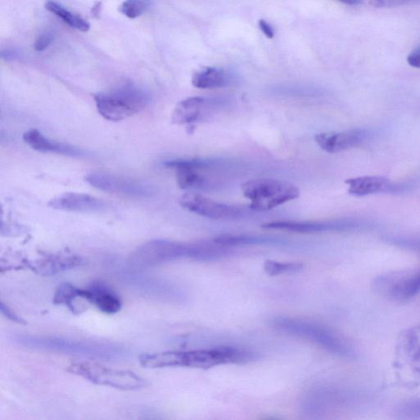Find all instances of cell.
<instances>
[{
    "instance_id": "cell-7",
    "label": "cell",
    "mask_w": 420,
    "mask_h": 420,
    "mask_svg": "<svg viewBox=\"0 0 420 420\" xmlns=\"http://www.w3.org/2000/svg\"><path fill=\"white\" fill-rule=\"evenodd\" d=\"M68 371L92 384L119 390H137L146 386L145 380L134 372L108 368L90 361L71 363Z\"/></svg>"
},
{
    "instance_id": "cell-3",
    "label": "cell",
    "mask_w": 420,
    "mask_h": 420,
    "mask_svg": "<svg viewBox=\"0 0 420 420\" xmlns=\"http://www.w3.org/2000/svg\"><path fill=\"white\" fill-rule=\"evenodd\" d=\"M272 327L281 333L293 336L314 344L334 355L347 360H355L354 347L338 331L321 323L301 318L277 316L270 320Z\"/></svg>"
},
{
    "instance_id": "cell-24",
    "label": "cell",
    "mask_w": 420,
    "mask_h": 420,
    "mask_svg": "<svg viewBox=\"0 0 420 420\" xmlns=\"http://www.w3.org/2000/svg\"><path fill=\"white\" fill-rule=\"evenodd\" d=\"M213 241L222 246L229 248L267 244L274 241L263 237L246 236V235H224L213 239Z\"/></svg>"
},
{
    "instance_id": "cell-20",
    "label": "cell",
    "mask_w": 420,
    "mask_h": 420,
    "mask_svg": "<svg viewBox=\"0 0 420 420\" xmlns=\"http://www.w3.org/2000/svg\"><path fill=\"white\" fill-rule=\"evenodd\" d=\"M345 183L348 185V193L358 197L386 192L392 188L390 180L381 176H359L347 179Z\"/></svg>"
},
{
    "instance_id": "cell-8",
    "label": "cell",
    "mask_w": 420,
    "mask_h": 420,
    "mask_svg": "<svg viewBox=\"0 0 420 420\" xmlns=\"http://www.w3.org/2000/svg\"><path fill=\"white\" fill-rule=\"evenodd\" d=\"M373 288L390 301H408L420 293V268L415 270L386 272L375 279Z\"/></svg>"
},
{
    "instance_id": "cell-32",
    "label": "cell",
    "mask_w": 420,
    "mask_h": 420,
    "mask_svg": "<svg viewBox=\"0 0 420 420\" xmlns=\"http://www.w3.org/2000/svg\"><path fill=\"white\" fill-rule=\"evenodd\" d=\"M259 27L260 30L264 33V36H267L268 39H272L275 37L274 28L272 27L271 25L264 21V19L259 21Z\"/></svg>"
},
{
    "instance_id": "cell-13",
    "label": "cell",
    "mask_w": 420,
    "mask_h": 420,
    "mask_svg": "<svg viewBox=\"0 0 420 420\" xmlns=\"http://www.w3.org/2000/svg\"><path fill=\"white\" fill-rule=\"evenodd\" d=\"M212 100L194 96L182 100L172 113V121L178 125L194 124L207 117L213 108Z\"/></svg>"
},
{
    "instance_id": "cell-34",
    "label": "cell",
    "mask_w": 420,
    "mask_h": 420,
    "mask_svg": "<svg viewBox=\"0 0 420 420\" xmlns=\"http://www.w3.org/2000/svg\"><path fill=\"white\" fill-rule=\"evenodd\" d=\"M338 1L348 4V5H357L360 3L361 0H338Z\"/></svg>"
},
{
    "instance_id": "cell-29",
    "label": "cell",
    "mask_w": 420,
    "mask_h": 420,
    "mask_svg": "<svg viewBox=\"0 0 420 420\" xmlns=\"http://www.w3.org/2000/svg\"><path fill=\"white\" fill-rule=\"evenodd\" d=\"M53 40V36L50 33H45L39 37L35 42L34 47L37 51H43L51 43Z\"/></svg>"
},
{
    "instance_id": "cell-15",
    "label": "cell",
    "mask_w": 420,
    "mask_h": 420,
    "mask_svg": "<svg viewBox=\"0 0 420 420\" xmlns=\"http://www.w3.org/2000/svg\"><path fill=\"white\" fill-rule=\"evenodd\" d=\"M49 207L69 212H100L106 208L103 200L82 193H65L49 201Z\"/></svg>"
},
{
    "instance_id": "cell-33",
    "label": "cell",
    "mask_w": 420,
    "mask_h": 420,
    "mask_svg": "<svg viewBox=\"0 0 420 420\" xmlns=\"http://www.w3.org/2000/svg\"><path fill=\"white\" fill-rule=\"evenodd\" d=\"M102 2H98L95 3V5L92 8L91 10V12L92 14H93L95 18H99V15L100 14V11H102Z\"/></svg>"
},
{
    "instance_id": "cell-10",
    "label": "cell",
    "mask_w": 420,
    "mask_h": 420,
    "mask_svg": "<svg viewBox=\"0 0 420 420\" xmlns=\"http://www.w3.org/2000/svg\"><path fill=\"white\" fill-rule=\"evenodd\" d=\"M91 186L100 191L135 197H149L154 190L149 185L139 180L103 173H93L86 176Z\"/></svg>"
},
{
    "instance_id": "cell-35",
    "label": "cell",
    "mask_w": 420,
    "mask_h": 420,
    "mask_svg": "<svg viewBox=\"0 0 420 420\" xmlns=\"http://www.w3.org/2000/svg\"><path fill=\"white\" fill-rule=\"evenodd\" d=\"M2 58H6V60H14V58H16L15 53L8 51L3 52Z\"/></svg>"
},
{
    "instance_id": "cell-21",
    "label": "cell",
    "mask_w": 420,
    "mask_h": 420,
    "mask_svg": "<svg viewBox=\"0 0 420 420\" xmlns=\"http://www.w3.org/2000/svg\"><path fill=\"white\" fill-rule=\"evenodd\" d=\"M192 85L198 89H215L229 85V77L226 71L216 68H205L192 75Z\"/></svg>"
},
{
    "instance_id": "cell-19",
    "label": "cell",
    "mask_w": 420,
    "mask_h": 420,
    "mask_svg": "<svg viewBox=\"0 0 420 420\" xmlns=\"http://www.w3.org/2000/svg\"><path fill=\"white\" fill-rule=\"evenodd\" d=\"M82 264L79 256L73 255H52L38 259L32 266L37 274L50 276L77 268Z\"/></svg>"
},
{
    "instance_id": "cell-31",
    "label": "cell",
    "mask_w": 420,
    "mask_h": 420,
    "mask_svg": "<svg viewBox=\"0 0 420 420\" xmlns=\"http://www.w3.org/2000/svg\"><path fill=\"white\" fill-rule=\"evenodd\" d=\"M407 62L413 68L420 69V46L409 54Z\"/></svg>"
},
{
    "instance_id": "cell-26",
    "label": "cell",
    "mask_w": 420,
    "mask_h": 420,
    "mask_svg": "<svg viewBox=\"0 0 420 420\" xmlns=\"http://www.w3.org/2000/svg\"><path fill=\"white\" fill-rule=\"evenodd\" d=\"M149 6V0H126L121 4L119 10L128 19H134L144 14Z\"/></svg>"
},
{
    "instance_id": "cell-9",
    "label": "cell",
    "mask_w": 420,
    "mask_h": 420,
    "mask_svg": "<svg viewBox=\"0 0 420 420\" xmlns=\"http://www.w3.org/2000/svg\"><path fill=\"white\" fill-rule=\"evenodd\" d=\"M180 207L197 215L214 220H237L245 214L244 210L233 205L217 202L202 195L187 193L179 200Z\"/></svg>"
},
{
    "instance_id": "cell-17",
    "label": "cell",
    "mask_w": 420,
    "mask_h": 420,
    "mask_svg": "<svg viewBox=\"0 0 420 420\" xmlns=\"http://www.w3.org/2000/svg\"><path fill=\"white\" fill-rule=\"evenodd\" d=\"M23 141L38 152L57 154L69 157H81L84 155L83 150L78 147L49 139L37 129L28 130L25 132Z\"/></svg>"
},
{
    "instance_id": "cell-22",
    "label": "cell",
    "mask_w": 420,
    "mask_h": 420,
    "mask_svg": "<svg viewBox=\"0 0 420 420\" xmlns=\"http://www.w3.org/2000/svg\"><path fill=\"white\" fill-rule=\"evenodd\" d=\"M45 8L49 12H53L58 18L62 19L65 21L67 24H69L70 27L78 30L86 32L90 30V24L78 15L73 14L68 10H66L64 7H62L60 4H58L54 1H48L45 3Z\"/></svg>"
},
{
    "instance_id": "cell-4",
    "label": "cell",
    "mask_w": 420,
    "mask_h": 420,
    "mask_svg": "<svg viewBox=\"0 0 420 420\" xmlns=\"http://www.w3.org/2000/svg\"><path fill=\"white\" fill-rule=\"evenodd\" d=\"M15 341L20 346L29 349L84 356L88 358L113 360L124 355L121 348L106 342L34 335H20L15 338Z\"/></svg>"
},
{
    "instance_id": "cell-5",
    "label": "cell",
    "mask_w": 420,
    "mask_h": 420,
    "mask_svg": "<svg viewBox=\"0 0 420 420\" xmlns=\"http://www.w3.org/2000/svg\"><path fill=\"white\" fill-rule=\"evenodd\" d=\"M242 191L250 200V208L259 212L268 211L300 196V189L295 185L271 178L247 180L242 185Z\"/></svg>"
},
{
    "instance_id": "cell-16",
    "label": "cell",
    "mask_w": 420,
    "mask_h": 420,
    "mask_svg": "<svg viewBox=\"0 0 420 420\" xmlns=\"http://www.w3.org/2000/svg\"><path fill=\"white\" fill-rule=\"evenodd\" d=\"M81 298L94 305L104 314H115L121 308L119 296L111 288L100 281L92 283L89 288H81Z\"/></svg>"
},
{
    "instance_id": "cell-23",
    "label": "cell",
    "mask_w": 420,
    "mask_h": 420,
    "mask_svg": "<svg viewBox=\"0 0 420 420\" xmlns=\"http://www.w3.org/2000/svg\"><path fill=\"white\" fill-rule=\"evenodd\" d=\"M81 298V288L75 287L73 284L65 283L58 287L54 292L53 302L56 305H66L71 312L75 313L77 307L74 305L75 301Z\"/></svg>"
},
{
    "instance_id": "cell-25",
    "label": "cell",
    "mask_w": 420,
    "mask_h": 420,
    "mask_svg": "<svg viewBox=\"0 0 420 420\" xmlns=\"http://www.w3.org/2000/svg\"><path fill=\"white\" fill-rule=\"evenodd\" d=\"M304 264L299 262H279L267 260L264 262V270L270 276L296 274L304 270Z\"/></svg>"
},
{
    "instance_id": "cell-18",
    "label": "cell",
    "mask_w": 420,
    "mask_h": 420,
    "mask_svg": "<svg viewBox=\"0 0 420 420\" xmlns=\"http://www.w3.org/2000/svg\"><path fill=\"white\" fill-rule=\"evenodd\" d=\"M397 355L420 373V325L406 329L399 336Z\"/></svg>"
},
{
    "instance_id": "cell-14",
    "label": "cell",
    "mask_w": 420,
    "mask_h": 420,
    "mask_svg": "<svg viewBox=\"0 0 420 420\" xmlns=\"http://www.w3.org/2000/svg\"><path fill=\"white\" fill-rule=\"evenodd\" d=\"M351 228L347 222H297V221H274L264 222L261 229L266 230H279L296 233H319L339 231Z\"/></svg>"
},
{
    "instance_id": "cell-6",
    "label": "cell",
    "mask_w": 420,
    "mask_h": 420,
    "mask_svg": "<svg viewBox=\"0 0 420 420\" xmlns=\"http://www.w3.org/2000/svg\"><path fill=\"white\" fill-rule=\"evenodd\" d=\"M95 102L104 119L119 121L140 113L147 106L150 99L145 91L129 85L97 94L95 95Z\"/></svg>"
},
{
    "instance_id": "cell-12",
    "label": "cell",
    "mask_w": 420,
    "mask_h": 420,
    "mask_svg": "<svg viewBox=\"0 0 420 420\" xmlns=\"http://www.w3.org/2000/svg\"><path fill=\"white\" fill-rule=\"evenodd\" d=\"M366 136L364 130L353 129L340 132L318 133L315 136L314 141L325 152L336 154L360 145Z\"/></svg>"
},
{
    "instance_id": "cell-28",
    "label": "cell",
    "mask_w": 420,
    "mask_h": 420,
    "mask_svg": "<svg viewBox=\"0 0 420 420\" xmlns=\"http://www.w3.org/2000/svg\"><path fill=\"white\" fill-rule=\"evenodd\" d=\"M420 0H371L373 6L377 8H393L419 3Z\"/></svg>"
},
{
    "instance_id": "cell-11",
    "label": "cell",
    "mask_w": 420,
    "mask_h": 420,
    "mask_svg": "<svg viewBox=\"0 0 420 420\" xmlns=\"http://www.w3.org/2000/svg\"><path fill=\"white\" fill-rule=\"evenodd\" d=\"M165 165L176 170V182L180 189L188 190L207 187L209 180L200 171L211 166V162L201 159H173Z\"/></svg>"
},
{
    "instance_id": "cell-30",
    "label": "cell",
    "mask_w": 420,
    "mask_h": 420,
    "mask_svg": "<svg viewBox=\"0 0 420 420\" xmlns=\"http://www.w3.org/2000/svg\"><path fill=\"white\" fill-rule=\"evenodd\" d=\"M1 313L5 316L7 318L10 319V320L18 323H24L22 318L19 317L18 314H16L10 308H8V305H5L1 303Z\"/></svg>"
},
{
    "instance_id": "cell-2",
    "label": "cell",
    "mask_w": 420,
    "mask_h": 420,
    "mask_svg": "<svg viewBox=\"0 0 420 420\" xmlns=\"http://www.w3.org/2000/svg\"><path fill=\"white\" fill-rule=\"evenodd\" d=\"M228 251L214 242L182 243L154 240L138 247L130 258L132 266L149 268L179 259L196 261H215L225 257Z\"/></svg>"
},
{
    "instance_id": "cell-27",
    "label": "cell",
    "mask_w": 420,
    "mask_h": 420,
    "mask_svg": "<svg viewBox=\"0 0 420 420\" xmlns=\"http://www.w3.org/2000/svg\"><path fill=\"white\" fill-rule=\"evenodd\" d=\"M398 413L406 417H420V401H408L398 407Z\"/></svg>"
},
{
    "instance_id": "cell-1",
    "label": "cell",
    "mask_w": 420,
    "mask_h": 420,
    "mask_svg": "<svg viewBox=\"0 0 420 420\" xmlns=\"http://www.w3.org/2000/svg\"><path fill=\"white\" fill-rule=\"evenodd\" d=\"M255 352L234 347L209 349L150 353L140 356L141 366L147 369L187 367L208 369L222 364H244L258 360Z\"/></svg>"
}]
</instances>
